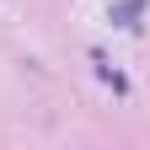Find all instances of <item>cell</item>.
<instances>
[{"mask_svg":"<svg viewBox=\"0 0 150 150\" xmlns=\"http://www.w3.org/2000/svg\"><path fill=\"white\" fill-rule=\"evenodd\" d=\"M139 6H145V0H123V6H118V22H123V27H134V16H139Z\"/></svg>","mask_w":150,"mask_h":150,"instance_id":"6da1fadb","label":"cell"}]
</instances>
